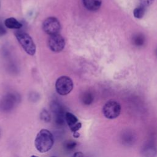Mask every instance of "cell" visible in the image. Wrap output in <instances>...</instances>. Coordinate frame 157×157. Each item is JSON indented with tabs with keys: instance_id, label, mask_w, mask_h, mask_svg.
Masks as SVG:
<instances>
[{
	"instance_id": "obj_1",
	"label": "cell",
	"mask_w": 157,
	"mask_h": 157,
	"mask_svg": "<svg viewBox=\"0 0 157 157\" xmlns=\"http://www.w3.org/2000/svg\"><path fill=\"white\" fill-rule=\"evenodd\" d=\"M54 144V138L52 132L45 129H41L37 134L34 145L40 153H45L49 151Z\"/></svg>"
},
{
	"instance_id": "obj_2",
	"label": "cell",
	"mask_w": 157,
	"mask_h": 157,
	"mask_svg": "<svg viewBox=\"0 0 157 157\" xmlns=\"http://www.w3.org/2000/svg\"><path fill=\"white\" fill-rule=\"evenodd\" d=\"M15 36L25 52L33 56L36 53V45L32 39V37L23 31H17L15 33Z\"/></svg>"
},
{
	"instance_id": "obj_3",
	"label": "cell",
	"mask_w": 157,
	"mask_h": 157,
	"mask_svg": "<svg viewBox=\"0 0 157 157\" xmlns=\"http://www.w3.org/2000/svg\"><path fill=\"white\" fill-rule=\"evenodd\" d=\"M74 87L72 80L68 76L63 75L59 77L55 82V89L56 92L62 96L70 93Z\"/></svg>"
},
{
	"instance_id": "obj_4",
	"label": "cell",
	"mask_w": 157,
	"mask_h": 157,
	"mask_svg": "<svg viewBox=\"0 0 157 157\" xmlns=\"http://www.w3.org/2000/svg\"><path fill=\"white\" fill-rule=\"evenodd\" d=\"M121 112V106L115 101L107 102L102 107V113L108 119H114L119 116Z\"/></svg>"
},
{
	"instance_id": "obj_5",
	"label": "cell",
	"mask_w": 157,
	"mask_h": 157,
	"mask_svg": "<svg viewBox=\"0 0 157 157\" xmlns=\"http://www.w3.org/2000/svg\"><path fill=\"white\" fill-rule=\"evenodd\" d=\"M42 29L45 33L50 36L59 33L61 25L56 18L50 17L44 21L42 23Z\"/></svg>"
},
{
	"instance_id": "obj_6",
	"label": "cell",
	"mask_w": 157,
	"mask_h": 157,
	"mask_svg": "<svg viewBox=\"0 0 157 157\" xmlns=\"http://www.w3.org/2000/svg\"><path fill=\"white\" fill-rule=\"evenodd\" d=\"M48 46L52 51L60 52L65 47V40L59 33L50 35L48 40Z\"/></svg>"
},
{
	"instance_id": "obj_7",
	"label": "cell",
	"mask_w": 157,
	"mask_h": 157,
	"mask_svg": "<svg viewBox=\"0 0 157 157\" xmlns=\"http://www.w3.org/2000/svg\"><path fill=\"white\" fill-rule=\"evenodd\" d=\"M64 118L70 129L73 132L78 131L81 128L82 123L78 121L77 117L73 113L69 112H65Z\"/></svg>"
},
{
	"instance_id": "obj_8",
	"label": "cell",
	"mask_w": 157,
	"mask_h": 157,
	"mask_svg": "<svg viewBox=\"0 0 157 157\" xmlns=\"http://www.w3.org/2000/svg\"><path fill=\"white\" fill-rule=\"evenodd\" d=\"M51 107L52 110L55 116V120L56 123L59 125L63 124L64 121L65 120V112H64V110L62 108V107L58 102H54L52 104Z\"/></svg>"
},
{
	"instance_id": "obj_9",
	"label": "cell",
	"mask_w": 157,
	"mask_h": 157,
	"mask_svg": "<svg viewBox=\"0 0 157 157\" xmlns=\"http://www.w3.org/2000/svg\"><path fill=\"white\" fill-rule=\"evenodd\" d=\"M120 139L123 145L126 146H131L135 142L136 136L132 131L130 130H126L121 133Z\"/></svg>"
},
{
	"instance_id": "obj_10",
	"label": "cell",
	"mask_w": 157,
	"mask_h": 157,
	"mask_svg": "<svg viewBox=\"0 0 157 157\" xmlns=\"http://www.w3.org/2000/svg\"><path fill=\"white\" fill-rule=\"evenodd\" d=\"M84 7L90 11H96L101 6L102 0H82Z\"/></svg>"
},
{
	"instance_id": "obj_11",
	"label": "cell",
	"mask_w": 157,
	"mask_h": 157,
	"mask_svg": "<svg viewBox=\"0 0 157 157\" xmlns=\"http://www.w3.org/2000/svg\"><path fill=\"white\" fill-rule=\"evenodd\" d=\"M16 97L13 94L7 95L1 102V107L2 109L8 110L13 107L15 102H16Z\"/></svg>"
},
{
	"instance_id": "obj_12",
	"label": "cell",
	"mask_w": 157,
	"mask_h": 157,
	"mask_svg": "<svg viewBox=\"0 0 157 157\" xmlns=\"http://www.w3.org/2000/svg\"><path fill=\"white\" fill-rule=\"evenodd\" d=\"M141 153L144 156H155L157 153V148L153 144H147L142 147Z\"/></svg>"
},
{
	"instance_id": "obj_13",
	"label": "cell",
	"mask_w": 157,
	"mask_h": 157,
	"mask_svg": "<svg viewBox=\"0 0 157 157\" xmlns=\"http://www.w3.org/2000/svg\"><path fill=\"white\" fill-rule=\"evenodd\" d=\"M4 23L5 26L9 29H18L22 27V24L13 17H10V18H6Z\"/></svg>"
},
{
	"instance_id": "obj_14",
	"label": "cell",
	"mask_w": 157,
	"mask_h": 157,
	"mask_svg": "<svg viewBox=\"0 0 157 157\" xmlns=\"http://www.w3.org/2000/svg\"><path fill=\"white\" fill-rule=\"evenodd\" d=\"M132 44L136 47H142L145 42V37L142 33H137L132 36Z\"/></svg>"
},
{
	"instance_id": "obj_15",
	"label": "cell",
	"mask_w": 157,
	"mask_h": 157,
	"mask_svg": "<svg viewBox=\"0 0 157 157\" xmlns=\"http://www.w3.org/2000/svg\"><path fill=\"white\" fill-rule=\"evenodd\" d=\"M146 9H147V7H144L141 4H139V6L136 7L133 10L134 17L138 19L142 18L145 13Z\"/></svg>"
},
{
	"instance_id": "obj_16",
	"label": "cell",
	"mask_w": 157,
	"mask_h": 157,
	"mask_svg": "<svg viewBox=\"0 0 157 157\" xmlns=\"http://www.w3.org/2000/svg\"><path fill=\"white\" fill-rule=\"evenodd\" d=\"M94 99V96L93 94L90 91L85 92L82 96V102L85 105H90L91 104Z\"/></svg>"
},
{
	"instance_id": "obj_17",
	"label": "cell",
	"mask_w": 157,
	"mask_h": 157,
	"mask_svg": "<svg viewBox=\"0 0 157 157\" xmlns=\"http://www.w3.org/2000/svg\"><path fill=\"white\" fill-rule=\"evenodd\" d=\"M40 118L42 121L47 123L50 121V115L46 110L44 109L40 113Z\"/></svg>"
},
{
	"instance_id": "obj_18",
	"label": "cell",
	"mask_w": 157,
	"mask_h": 157,
	"mask_svg": "<svg viewBox=\"0 0 157 157\" xmlns=\"http://www.w3.org/2000/svg\"><path fill=\"white\" fill-rule=\"evenodd\" d=\"M77 145V143L74 140H68L66 142L64 147L67 150H73Z\"/></svg>"
},
{
	"instance_id": "obj_19",
	"label": "cell",
	"mask_w": 157,
	"mask_h": 157,
	"mask_svg": "<svg viewBox=\"0 0 157 157\" xmlns=\"http://www.w3.org/2000/svg\"><path fill=\"white\" fill-rule=\"evenodd\" d=\"M155 0H139L140 4L144 6L145 7H148V6H151Z\"/></svg>"
},
{
	"instance_id": "obj_20",
	"label": "cell",
	"mask_w": 157,
	"mask_h": 157,
	"mask_svg": "<svg viewBox=\"0 0 157 157\" xmlns=\"http://www.w3.org/2000/svg\"><path fill=\"white\" fill-rule=\"evenodd\" d=\"M6 33H7V31H6L5 27L4 26V25H2L1 21H0V36H4V34H6Z\"/></svg>"
},
{
	"instance_id": "obj_21",
	"label": "cell",
	"mask_w": 157,
	"mask_h": 157,
	"mask_svg": "<svg viewBox=\"0 0 157 157\" xmlns=\"http://www.w3.org/2000/svg\"><path fill=\"white\" fill-rule=\"evenodd\" d=\"M83 156V154L81 152H76L74 154V156Z\"/></svg>"
},
{
	"instance_id": "obj_22",
	"label": "cell",
	"mask_w": 157,
	"mask_h": 157,
	"mask_svg": "<svg viewBox=\"0 0 157 157\" xmlns=\"http://www.w3.org/2000/svg\"><path fill=\"white\" fill-rule=\"evenodd\" d=\"M73 133H74L73 136H74V137H78L79 136H80V134L77 132H77H73Z\"/></svg>"
},
{
	"instance_id": "obj_23",
	"label": "cell",
	"mask_w": 157,
	"mask_h": 157,
	"mask_svg": "<svg viewBox=\"0 0 157 157\" xmlns=\"http://www.w3.org/2000/svg\"><path fill=\"white\" fill-rule=\"evenodd\" d=\"M156 55H157V48H156Z\"/></svg>"
}]
</instances>
